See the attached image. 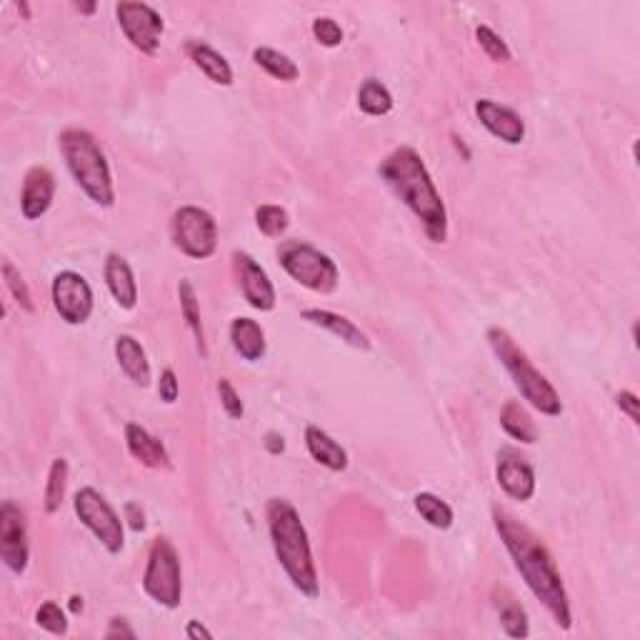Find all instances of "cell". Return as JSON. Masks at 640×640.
<instances>
[{
  "label": "cell",
  "mask_w": 640,
  "mask_h": 640,
  "mask_svg": "<svg viewBox=\"0 0 640 640\" xmlns=\"http://www.w3.org/2000/svg\"><path fill=\"white\" fill-rule=\"evenodd\" d=\"M265 515H268L270 543H273L275 558H278L280 568L285 570L293 588L300 590L305 598H318V570H315L313 563L308 530H305L298 510H295L288 500L270 498Z\"/></svg>",
  "instance_id": "cell-3"
},
{
  "label": "cell",
  "mask_w": 640,
  "mask_h": 640,
  "mask_svg": "<svg viewBox=\"0 0 640 640\" xmlns=\"http://www.w3.org/2000/svg\"><path fill=\"white\" fill-rule=\"evenodd\" d=\"M233 273L235 280H238L240 293L248 300L250 308L260 310V313H268V310L275 308V288L270 283L268 273L243 250L233 253Z\"/></svg>",
  "instance_id": "cell-13"
},
{
  "label": "cell",
  "mask_w": 640,
  "mask_h": 640,
  "mask_svg": "<svg viewBox=\"0 0 640 640\" xmlns=\"http://www.w3.org/2000/svg\"><path fill=\"white\" fill-rule=\"evenodd\" d=\"M143 590L163 608H178L183 600V573L178 550L168 538H155L150 545L148 565L143 573Z\"/></svg>",
  "instance_id": "cell-7"
},
{
  "label": "cell",
  "mask_w": 640,
  "mask_h": 640,
  "mask_svg": "<svg viewBox=\"0 0 640 640\" xmlns=\"http://www.w3.org/2000/svg\"><path fill=\"white\" fill-rule=\"evenodd\" d=\"M415 510L420 513V518L425 520L428 525L438 530H448L453 525V508H450L445 500H440L438 495L433 493H418L413 498Z\"/></svg>",
  "instance_id": "cell-30"
},
{
  "label": "cell",
  "mask_w": 640,
  "mask_h": 640,
  "mask_svg": "<svg viewBox=\"0 0 640 640\" xmlns=\"http://www.w3.org/2000/svg\"><path fill=\"white\" fill-rule=\"evenodd\" d=\"M35 623L53 635L68 633V620H65L63 608L58 603H53V600H48V603H43L35 610Z\"/></svg>",
  "instance_id": "cell-34"
},
{
  "label": "cell",
  "mask_w": 640,
  "mask_h": 640,
  "mask_svg": "<svg viewBox=\"0 0 640 640\" xmlns=\"http://www.w3.org/2000/svg\"><path fill=\"white\" fill-rule=\"evenodd\" d=\"M18 10H20V13L25 15V18H28V15H30V8H28V5H25V3H20V5H18Z\"/></svg>",
  "instance_id": "cell-45"
},
{
  "label": "cell",
  "mask_w": 640,
  "mask_h": 640,
  "mask_svg": "<svg viewBox=\"0 0 640 640\" xmlns=\"http://www.w3.org/2000/svg\"><path fill=\"white\" fill-rule=\"evenodd\" d=\"M615 405L620 408V413H625L630 418V423L638 425L640 423V413H638V395L630 393V390H620V393H615Z\"/></svg>",
  "instance_id": "cell-38"
},
{
  "label": "cell",
  "mask_w": 640,
  "mask_h": 640,
  "mask_svg": "<svg viewBox=\"0 0 640 640\" xmlns=\"http://www.w3.org/2000/svg\"><path fill=\"white\" fill-rule=\"evenodd\" d=\"M378 173L423 223L425 235L433 243H445L448 240V210H445L443 198H440L423 158L410 145H400L380 160Z\"/></svg>",
  "instance_id": "cell-2"
},
{
  "label": "cell",
  "mask_w": 640,
  "mask_h": 640,
  "mask_svg": "<svg viewBox=\"0 0 640 640\" xmlns=\"http://www.w3.org/2000/svg\"><path fill=\"white\" fill-rule=\"evenodd\" d=\"M253 60L255 65L265 70L270 78L275 80H283V83H293L298 78V65L288 58L285 53L275 48H255L253 50Z\"/></svg>",
  "instance_id": "cell-28"
},
{
  "label": "cell",
  "mask_w": 640,
  "mask_h": 640,
  "mask_svg": "<svg viewBox=\"0 0 640 640\" xmlns=\"http://www.w3.org/2000/svg\"><path fill=\"white\" fill-rule=\"evenodd\" d=\"M473 110H475V115H478L480 125H483V128L488 130L490 135H495V138L503 140V143H508V145L523 143L525 123L513 108L498 103V100L480 98V100H475Z\"/></svg>",
  "instance_id": "cell-14"
},
{
  "label": "cell",
  "mask_w": 640,
  "mask_h": 640,
  "mask_svg": "<svg viewBox=\"0 0 640 640\" xmlns=\"http://www.w3.org/2000/svg\"><path fill=\"white\" fill-rule=\"evenodd\" d=\"M475 40H478L483 53L488 55L493 63H510V58H513L508 43H505L493 28H488V25H478V28H475Z\"/></svg>",
  "instance_id": "cell-33"
},
{
  "label": "cell",
  "mask_w": 640,
  "mask_h": 640,
  "mask_svg": "<svg viewBox=\"0 0 640 640\" xmlns=\"http://www.w3.org/2000/svg\"><path fill=\"white\" fill-rule=\"evenodd\" d=\"M500 425H503L505 433L510 435L513 440L525 445H533L538 440V428H535L533 418L528 415V410L523 408L520 403L515 400H508L500 410Z\"/></svg>",
  "instance_id": "cell-25"
},
{
  "label": "cell",
  "mask_w": 640,
  "mask_h": 640,
  "mask_svg": "<svg viewBox=\"0 0 640 640\" xmlns=\"http://www.w3.org/2000/svg\"><path fill=\"white\" fill-rule=\"evenodd\" d=\"M105 638H135V630L123 618H113L105 630Z\"/></svg>",
  "instance_id": "cell-39"
},
{
  "label": "cell",
  "mask_w": 640,
  "mask_h": 640,
  "mask_svg": "<svg viewBox=\"0 0 640 640\" xmlns=\"http://www.w3.org/2000/svg\"><path fill=\"white\" fill-rule=\"evenodd\" d=\"M178 298H180V310H183L185 323H188L190 333H193V338H195V345H198V353L203 355V358H208L203 320H200V303H198V295H195V288L190 280H180Z\"/></svg>",
  "instance_id": "cell-26"
},
{
  "label": "cell",
  "mask_w": 640,
  "mask_h": 640,
  "mask_svg": "<svg viewBox=\"0 0 640 640\" xmlns=\"http://www.w3.org/2000/svg\"><path fill=\"white\" fill-rule=\"evenodd\" d=\"M255 225L265 238H280L290 225L288 210L280 208V205H260L255 210Z\"/></svg>",
  "instance_id": "cell-31"
},
{
  "label": "cell",
  "mask_w": 640,
  "mask_h": 640,
  "mask_svg": "<svg viewBox=\"0 0 640 640\" xmlns=\"http://www.w3.org/2000/svg\"><path fill=\"white\" fill-rule=\"evenodd\" d=\"M3 280H5V288L10 290V295H13L15 303H18L20 308L25 310V313H33L35 303H33V295H30L28 283H25V278L20 275V270L15 268L10 260H3Z\"/></svg>",
  "instance_id": "cell-32"
},
{
  "label": "cell",
  "mask_w": 640,
  "mask_h": 640,
  "mask_svg": "<svg viewBox=\"0 0 640 640\" xmlns=\"http://www.w3.org/2000/svg\"><path fill=\"white\" fill-rule=\"evenodd\" d=\"M65 488H68V460L55 458L53 463H50L48 483H45V495H43L45 513L48 515L58 513L60 505H63L65 500Z\"/></svg>",
  "instance_id": "cell-29"
},
{
  "label": "cell",
  "mask_w": 640,
  "mask_h": 640,
  "mask_svg": "<svg viewBox=\"0 0 640 640\" xmlns=\"http://www.w3.org/2000/svg\"><path fill=\"white\" fill-rule=\"evenodd\" d=\"M310 30H313L315 40L320 45H325V48H338L343 43V28L333 18H315Z\"/></svg>",
  "instance_id": "cell-35"
},
{
  "label": "cell",
  "mask_w": 640,
  "mask_h": 640,
  "mask_svg": "<svg viewBox=\"0 0 640 640\" xmlns=\"http://www.w3.org/2000/svg\"><path fill=\"white\" fill-rule=\"evenodd\" d=\"M218 395H220V405H223V410L230 415V418L233 420L243 418V413H245L243 400H240L238 390L233 388V383H230L228 378L218 380Z\"/></svg>",
  "instance_id": "cell-36"
},
{
  "label": "cell",
  "mask_w": 640,
  "mask_h": 640,
  "mask_svg": "<svg viewBox=\"0 0 640 640\" xmlns=\"http://www.w3.org/2000/svg\"><path fill=\"white\" fill-rule=\"evenodd\" d=\"M230 343H233L235 353L243 360H248V363L263 360L265 348H268V343H265V330L260 328L258 320L253 318H235L233 323H230Z\"/></svg>",
  "instance_id": "cell-22"
},
{
  "label": "cell",
  "mask_w": 640,
  "mask_h": 640,
  "mask_svg": "<svg viewBox=\"0 0 640 640\" xmlns=\"http://www.w3.org/2000/svg\"><path fill=\"white\" fill-rule=\"evenodd\" d=\"M103 278L110 295L123 310H133L138 305V283L128 260L118 253H110L103 265Z\"/></svg>",
  "instance_id": "cell-17"
},
{
  "label": "cell",
  "mask_w": 640,
  "mask_h": 640,
  "mask_svg": "<svg viewBox=\"0 0 640 640\" xmlns=\"http://www.w3.org/2000/svg\"><path fill=\"white\" fill-rule=\"evenodd\" d=\"M358 108L365 115L380 118V115H388L393 110V95H390V90L380 80L368 78L358 88Z\"/></svg>",
  "instance_id": "cell-27"
},
{
  "label": "cell",
  "mask_w": 640,
  "mask_h": 640,
  "mask_svg": "<svg viewBox=\"0 0 640 640\" xmlns=\"http://www.w3.org/2000/svg\"><path fill=\"white\" fill-rule=\"evenodd\" d=\"M125 518H128L130 528H133L135 533H140V530H145L143 510H140L138 503H125Z\"/></svg>",
  "instance_id": "cell-40"
},
{
  "label": "cell",
  "mask_w": 640,
  "mask_h": 640,
  "mask_svg": "<svg viewBox=\"0 0 640 640\" xmlns=\"http://www.w3.org/2000/svg\"><path fill=\"white\" fill-rule=\"evenodd\" d=\"M185 50H188L190 60L208 75V80H213L215 85H233V68L218 50L210 48L203 40H188Z\"/></svg>",
  "instance_id": "cell-23"
},
{
  "label": "cell",
  "mask_w": 640,
  "mask_h": 640,
  "mask_svg": "<svg viewBox=\"0 0 640 640\" xmlns=\"http://www.w3.org/2000/svg\"><path fill=\"white\" fill-rule=\"evenodd\" d=\"M278 260L285 273L313 293L328 295L338 288V265L330 255L303 240H285L278 248Z\"/></svg>",
  "instance_id": "cell-6"
},
{
  "label": "cell",
  "mask_w": 640,
  "mask_h": 640,
  "mask_svg": "<svg viewBox=\"0 0 640 640\" xmlns=\"http://www.w3.org/2000/svg\"><path fill=\"white\" fill-rule=\"evenodd\" d=\"M488 343L490 348H493L495 358L500 360V365H503V368L508 370L510 378H513L515 388H518L520 395L528 400V405H533L538 413L550 415V418L563 413V403H560L558 390L550 385V380L545 378L540 370L533 368L528 355L518 348V343L510 338L508 330L490 328Z\"/></svg>",
  "instance_id": "cell-5"
},
{
  "label": "cell",
  "mask_w": 640,
  "mask_h": 640,
  "mask_svg": "<svg viewBox=\"0 0 640 640\" xmlns=\"http://www.w3.org/2000/svg\"><path fill=\"white\" fill-rule=\"evenodd\" d=\"M265 448L270 450V453H283L285 450V443H283V435L278 433H268V438H265Z\"/></svg>",
  "instance_id": "cell-42"
},
{
  "label": "cell",
  "mask_w": 640,
  "mask_h": 640,
  "mask_svg": "<svg viewBox=\"0 0 640 640\" xmlns=\"http://www.w3.org/2000/svg\"><path fill=\"white\" fill-rule=\"evenodd\" d=\"M495 478H498V485L503 488V493L508 498L525 500L533 498L535 493V470L533 465L525 458L515 455L513 450H503L498 458V468H495Z\"/></svg>",
  "instance_id": "cell-15"
},
{
  "label": "cell",
  "mask_w": 640,
  "mask_h": 640,
  "mask_svg": "<svg viewBox=\"0 0 640 640\" xmlns=\"http://www.w3.org/2000/svg\"><path fill=\"white\" fill-rule=\"evenodd\" d=\"M73 510L80 518V523L103 543L108 553H120L125 545L123 520L115 513L113 505L103 498L95 488H80L73 498Z\"/></svg>",
  "instance_id": "cell-9"
},
{
  "label": "cell",
  "mask_w": 640,
  "mask_h": 640,
  "mask_svg": "<svg viewBox=\"0 0 640 640\" xmlns=\"http://www.w3.org/2000/svg\"><path fill=\"white\" fill-rule=\"evenodd\" d=\"M495 610H498L500 625H503L505 635L510 638H528L530 635V623L528 613H525L523 605L515 600V595L508 588H495L493 593Z\"/></svg>",
  "instance_id": "cell-24"
},
{
  "label": "cell",
  "mask_w": 640,
  "mask_h": 640,
  "mask_svg": "<svg viewBox=\"0 0 640 640\" xmlns=\"http://www.w3.org/2000/svg\"><path fill=\"white\" fill-rule=\"evenodd\" d=\"M305 445H308L310 458L323 465V468L333 470V473H340V470L348 468V453H345L343 445L330 438L318 425H308L305 428Z\"/></svg>",
  "instance_id": "cell-21"
},
{
  "label": "cell",
  "mask_w": 640,
  "mask_h": 640,
  "mask_svg": "<svg viewBox=\"0 0 640 640\" xmlns=\"http://www.w3.org/2000/svg\"><path fill=\"white\" fill-rule=\"evenodd\" d=\"M58 148L65 165H68L70 175H73L75 183L80 185V190H83L95 205L110 208V205L115 203L113 175H110L108 160H105L103 150H100L93 133H88V130L83 128L63 130L58 138Z\"/></svg>",
  "instance_id": "cell-4"
},
{
  "label": "cell",
  "mask_w": 640,
  "mask_h": 640,
  "mask_svg": "<svg viewBox=\"0 0 640 640\" xmlns=\"http://www.w3.org/2000/svg\"><path fill=\"white\" fill-rule=\"evenodd\" d=\"M185 635H188L190 640H210L213 638V633H210L208 628H205V625H200V620H190L188 623V628H185Z\"/></svg>",
  "instance_id": "cell-41"
},
{
  "label": "cell",
  "mask_w": 640,
  "mask_h": 640,
  "mask_svg": "<svg viewBox=\"0 0 640 640\" xmlns=\"http://www.w3.org/2000/svg\"><path fill=\"white\" fill-rule=\"evenodd\" d=\"M113 350H115V360H118L120 370H123L135 385L148 388L153 375H150V363L143 345H140L133 335H118V338H115Z\"/></svg>",
  "instance_id": "cell-20"
},
{
  "label": "cell",
  "mask_w": 640,
  "mask_h": 640,
  "mask_svg": "<svg viewBox=\"0 0 640 640\" xmlns=\"http://www.w3.org/2000/svg\"><path fill=\"white\" fill-rule=\"evenodd\" d=\"M70 610H73L75 615L83 613V598H80V595H73V598H70Z\"/></svg>",
  "instance_id": "cell-43"
},
{
  "label": "cell",
  "mask_w": 640,
  "mask_h": 640,
  "mask_svg": "<svg viewBox=\"0 0 640 640\" xmlns=\"http://www.w3.org/2000/svg\"><path fill=\"white\" fill-rule=\"evenodd\" d=\"M115 18H118L120 30L128 38V43L143 55H155L160 45L165 23L158 10L148 3H118L115 5Z\"/></svg>",
  "instance_id": "cell-10"
},
{
  "label": "cell",
  "mask_w": 640,
  "mask_h": 640,
  "mask_svg": "<svg viewBox=\"0 0 640 640\" xmlns=\"http://www.w3.org/2000/svg\"><path fill=\"white\" fill-rule=\"evenodd\" d=\"M55 198V175L45 165H35L25 173L20 190V213L25 220H38L48 213Z\"/></svg>",
  "instance_id": "cell-16"
},
{
  "label": "cell",
  "mask_w": 640,
  "mask_h": 640,
  "mask_svg": "<svg viewBox=\"0 0 640 640\" xmlns=\"http://www.w3.org/2000/svg\"><path fill=\"white\" fill-rule=\"evenodd\" d=\"M158 395H160V400H163V403H168V405H173L175 400H178L180 385H178V375H175L173 368H165L163 373H160Z\"/></svg>",
  "instance_id": "cell-37"
},
{
  "label": "cell",
  "mask_w": 640,
  "mask_h": 640,
  "mask_svg": "<svg viewBox=\"0 0 640 640\" xmlns=\"http://www.w3.org/2000/svg\"><path fill=\"white\" fill-rule=\"evenodd\" d=\"M170 240L183 255L205 260L218 250V223L198 205H183L170 218Z\"/></svg>",
  "instance_id": "cell-8"
},
{
  "label": "cell",
  "mask_w": 640,
  "mask_h": 640,
  "mask_svg": "<svg viewBox=\"0 0 640 640\" xmlns=\"http://www.w3.org/2000/svg\"><path fill=\"white\" fill-rule=\"evenodd\" d=\"M53 308L68 325H83L93 315V290L75 270H60L50 285Z\"/></svg>",
  "instance_id": "cell-11"
},
{
  "label": "cell",
  "mask_w": 640,
  "mask_h": 640,
  "mask_svg": "<svg viewBox=\"0 0 640 640\" xmlns=\"http://www.w3.org/2000/svg\"><path fill=\"white\" fill-rule=\"evenodd\" d=\"M125 445H128L130 455H133L140 465H145V468H170V455L168 450H165V445L160 443L153 433H148L143 425H125Z\"/></svg>",
  "instance_id": "cell-19"
},
{
  "label": "cell",
  "mask_w": 640,
  "mask_h": 640,
  "mask_svg": "<svg viewBox=\"0 0 640 640\" xmlns=\"http://www.w3.org/2000/svg\"><path fill=\"white\" fill-rule=\"evenodd\" d=\"M493 525L530 593L545 605V610L553 615L560 628L570 630L573 613H570L568 590H565L558 565H555L553 555L545 548L543 540L528 525H523L518 518L500 508H493Z\"/></svg>",
  "instance_id": "cell-1"
},
{
  "label": "cell",
  "mask_w": 640,
  "mask_h": 640,
  "mask_svg": "<svg viewBox=\"0 0 640 640\" xmlns=\"http://www.w3.org/2000/svg\"><path fill=\"white\" fill-rule=\"evenodd\" d=\"M0 558L5 568L15 575H23L28 568V523H25V513L13 500H5L0 505Z\"/></svg>",
  "instance_id": "cell-12"
},
{
  "label": "cell",
  "mask_w": 640,
  "mask_h": 640,
  "mask_svg": "<svg viewBox=\"0 0 640 640\" xmlns=\"http://www.w3.org/2000/svg\"><path fill=\"white\" fill-rule=\"evenodd\" d=\"M300 318L308 320L310 325H318V328L328 330L333 333L335 338H340L343 343H348L350 348H358V350H370V338L353 323L348 320L345 315L333 313V310H323V308H305L300 313Z\"/></svg>",
  "instance_id": "cell-18"
},
{
  "label": "cell",
  "mask_w": 640,
  "mask_h": 640,
  "mask_svg": "<svg viewBox=\"0 0 640 640\" xmlns=\"http://www.w3.org/2000/svg\"><path fill=\"white\" fill-rule=\"evenodd\" d=\"M95 8H98L95 3H75V10H78V13H85V15L95 13Z\"/></svg>",
  "instance_id": "cell-44"
}]
</instances>
